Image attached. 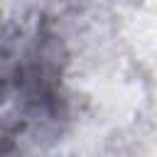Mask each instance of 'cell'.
Segmentation results:
<instances>
[{
    "label": "cell",
    "instance_id": "1",
    "mask_svg": "<svg viewBox=\"0 0 157 157\" xmlns=\"http://www.w3.org/2000/svg\"><path fill=\"white\" fill-rule=\"evenodd\" d=\"M61 44L47 25H37L2 39V155L29 135L37 123H54L64 115Z\"/></svg>",
    "mask_w": 157,
    "mask_h": 157
}]
</instances>
